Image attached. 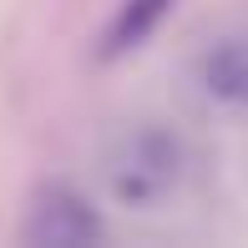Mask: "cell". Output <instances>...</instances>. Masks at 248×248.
<instances>
[{
  "instance_id": "obj_3",
  "label": "cell",
  "mask_w": 248,
  "mask_h": 248,
  "mask_svg": "<svg viewBox=\"0 0 248 248\" xmlns=\"http://www.w3.org/2000/svg\"><path fill=\"white\" fill-rule=\"evenodd\" d=\"M193 86L213 107H228V111L248 107V31L218 36V41H208V46L198 51Z\"/></svg>"
},
{
  "instance_id": "obj_2",
  "label": "cell",
  "mask_w": 248,
  "mask_h": 248,
  "mask_svg": "<svg viewBox=\"0 0 248 248\" xmlns=\"http://www.w3.org/2000/svg\"><path fill=\"white\" fill-rule=\"evenodd\" d=\"M101 238H107V223H101L96 202L81 187L51 177V183H41L26 198L20 243H31V248H86V243H101Z\"/></svg>"
},
{
  "instance_id": "obj_1",
  "label": "cell",
  "mask_w": 248,
  "mask_h": 248,
  "mask_svg": "<svg viewBox=\"0 0 248 248\" xmlns=\"http://www.w3.org/2000/svg\"><path fill=\"white\" fill-rule=\"evenodd\" d=\"M96 172H101V187L111 193V202H122L132 213H147L183 187L187 142L162 122H127L101 142Z\"/></svg>"
},
{
  "instance_id": "obj_4",
  "label": "cell",
  "mask_w": 248,
  "mask_h": 248,
  "mask_svg": "<svg viewBox=\"0 0 248 248\" xmlns=\"http://www.w3.org/2000/svg\"><path fill=\"white\" fill-rule=\"evenodd\" d=\"M167 10H172V0H122L117 16H111L107 31H101L96 61H122V56L142 51L157 36V26L167 20Z\"/></svg>"
}]
</instances>
